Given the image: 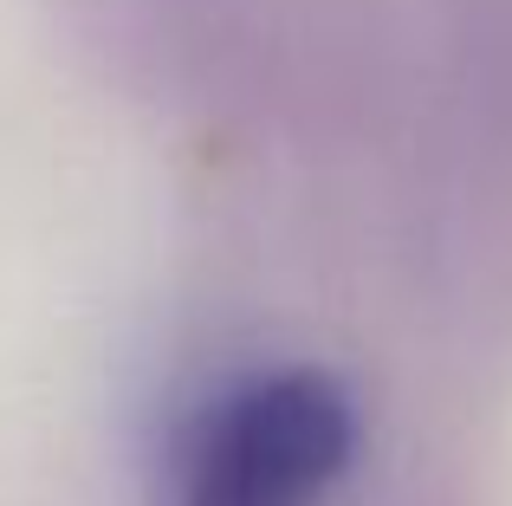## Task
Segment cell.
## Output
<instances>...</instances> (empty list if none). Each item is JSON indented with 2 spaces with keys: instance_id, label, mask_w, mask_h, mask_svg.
Listing matches in <instances>:
<instances>
[{
  "instance_id": "1",
  "label": "cell",
  "mask_w": 512,
  "mask_h": 506,
  "mask_svg": "<svg viewBox=\"0 0 512 506\" xmlns=\"http://www.w3.org/2000/svg\"><path fill=\"white\" fill-rule=\"evenodd\" d=\"M357 455L350 390L325 370H260L201 409L169 506H318Z\"/></svg>"
}]
</instances>
